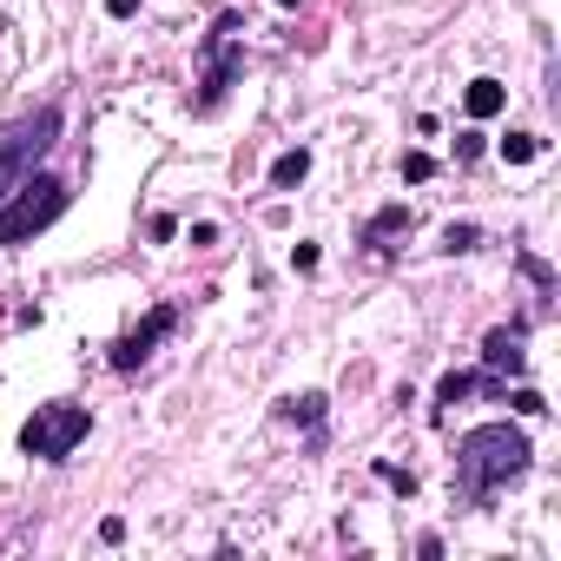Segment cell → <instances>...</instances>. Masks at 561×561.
Masks as SVG:
<instances>
[{"label":"cell","mask_w":561,"mask_h":561,"mask_svg":"<svg viewBox=\"0 0 561 561\" xmlns=\"http://www.w3.org/2000/svg\"><path fill=\"white\" fill-rule=\"evenodd\" d=\"M87 436H93V410H87V404H40V410L21 423V456H34V462H66Z\"/></svg>","instance_id":"5"},{"label":"cell","mask_w":561,"mask_h":561,"mask_svg":"<svg viewBox=\"0 0 561 561\" xmlns=\"http://www.w3.org/2000/svg\"><path fill=\"white\" fill-rule=\"evenodd\" d=\"M528 469H535V443L515 423H475V430L456 436V496H462V509H489Z\"/></svg>","instance_id":"1"},{"label":"cell","mask_w":561,"mask_h":561,"mask_svg":"<svg viewBox=\"0 0 561 561\" xmlns=\"http://www.w3.org/2000/svg\"><path fill=\"white\" fill-rule=\"evenodd\" d=\"M515 265H522V278H528V284H535V291H541V297H548V291H554V271H548V265H541V258H535V252H515Z\"/></svg>","instance_id":"16"},{"label":"cell","mask_w":561,"mask_h":561,"mask_svg":"<svg viewBox=\"0 0 561 561\" xmlns=\"http://www.w3.org/2000/svg\"><path fill=\"white\" fill-rule=\"evenodd\" d=\"M100 541L119 548V541H126V515H106V522H100Z\"/></svg>","instance_id":"21"},{"label":"cell","mask_w":561,"mask_h":561,"mask_svg":"<svg viewBox=\"0 0 561 561\" xmlns=\"http://www.w3.org/2000/svg\"><path fill=\"white\" fill-rule=\"evenodd\" d=\"M106 14H113V21H132V14H139V0H106Z\"/></svg>","instance_id":"22"},{"label":"cell","mask_w":561,"mask_h":561,"mask_svg":"<svg viewBox=\"0 0 561 561\" xmlns=\"http://www.w3.org/2000/svg\"><path fill=\"white\" fill-rule=\"evenodd\" d=\"M475 158H483V132H462L456 139V166H475Z\"/></svg>","instance_id":"19"},{"label":"cell","mask_w":561,"mask_h":561,"mask_svg":"<svg viewBox=\"0 0 561 561\" xmlns=\"http://www.w3.org/2000/svg\"><path fill=\"white\" fill-rule=\"evenodd\" d=\"M502 404H515L522 417H548V396L541 390H515V396H502Z\"/></svg>","instance_id":"18"},{"label":"cell","mask_w":561,"mask_h":561,"mask_svg":"<svg viewBox=\"0 0 561 561\" xmlns=\"http://www.w3.org/2000/svg\"><path fill=\"white\" fill-rule=\"evenodd\" d=\"M304 179H310V152L304 145H291V152L271 158V192H297Z\"/></svg>","instance_id":"12"},{"label":"cell","mask_w":561,"mask_h":561,"mask_svg":"<svg viewBox=\"0 0 561 561\" xmlns=\"http://www.w3.org/2000/svg\"><path fill=\"white\" fill-rule=\"evenodd\" d=\"M509 106V87H502V79H469V87H462V113L469 119H496Z\"/></svg>","instance_id":"11"},{"label":"cell","mask_w":561,"mask_h":561,"mask_svg":"<svg viewBox=\"0 0 561 561\" xmlns=\"http://www.w3.org/2000/svg\"><path fill=\"white\" fill-rule=\"evenodd\" d=\"M324 417H331V396H317V390H304V396H284L278 404V423H297V430H324Z\"/></svg>","instance_id":"10"},{"label":"cell","mask_w":561,"mask_h":561,"mask_svg":"<svg viewBox=\"0 0 561 561\" xmlns=\"http://www.w3.org/2000/svg\"><path fill=\"white\" fill-rule=\"evenodd\" d=\"M173 331H179V304H152V310L139 317V324H132L126 337H113V350H106V364H113L119 377H132L139 364H152V350H158V344H166Z\"/></svg>","instance_id":"6"},{"label":"cell","mask_w":561,"mask_h":561,"mask_svg":"<svg viewBox=\"0 0 561 561\" xmlns=\"http://www.w3.org/2000/svg\"><path fill=\"white\" fill-rule=\"evenodd\" d=\"M291 265L297 271H317V245H310V238H297V245H291Z\"/></svg>","instance_id":"20"},{"label":"cell","mask_w":561,"mask_h":561,"mask_svg":"<svg viewBox=\"0 0 561 561\" xmlns=\"http://www.w3.org/2000/svg\"><path fill=\"white\" fill-rule=\"evenodd\" d=\"M410 231H417V212H410V205H383V212H377V218L357 231V245H364L370 258H390V252L404 245Z\"/></svg>","instance_id":"8"},{"label":"cell","mask_w":561,"mask_h":561,"mask_svg":"<svg viewBox=\"0 0 561 561\" xmlns=\"http://www.w3.org/2000/svg\"><path fill=\"white\" fill-rule=\"evenodd\" d=\"M469 396H489V404H502V396H509V377H496V370H483V377H475V370H449V377L436 383V423H443L456 404H469Z\"/></svg>","instance_id":"7"},{"label":"cell","mask_w":561,"mask_h":561,"mask_svg":"<svg viewBox=\"0 0 561 561\" xmlns=\"http://www.w3.org/2000/svg\"><path fill=\"white\" fill-rule=\"evenodd\" d=\"M370 469H377V483H390V489H396V496H404V502L417 496V469H404V462H390V456H377Z\"/></svg>","instance_id":"13"},{"label":"cell","mask_w":561,"mask_h":561,"mask_svg":"<svg viewBox=\"0 0 561 561\" xmlns=\"http://www.w3.org/2000/svg\"><path fill=\"white\" fill-rule=\"evenodd\" d=\"M245 14L238 8H225L218 21H212V34L199 40V93H192V113H218L225 106V93L245 79Z\"/></svg>","instance_id":"4"},{"label":"cell","mask_w":561,"mask_h":561,"mask_svg":"<svg viewBox=\"0 0 561 561\" xmlns=\"http://www.w3.org/2000/svg\"><path fill=\"white\" fill-rule=\"evenodd\" d=\"M60 126H66L60 100H40V106H27V113H14L8 126H0V199H8L21 179L40 173V158L60 145Z\"/></svg>","instance_id":"3"},{"label":"cell","mask_w":561,"mask_h":561,"mask_svg":"<svg viewBox=\"0 0 561 561\" xmlns=\"http://www.w3.org/2000/svg\"><path fill=\"white\" fill-rule=\"evenodd\" d=\"M483 370L522 377V370H528V324H496V331L483 337Z\"/></svg>","instance_id":"9"},{"label":"cell","mask_w":561,"mask_h":561,"mask_svg":"<svg viewBox=\"0 0 561 561\" xmlns=\"http://www.w3.org/2000/svg\"><path fill=\"white\" fill-rule=\"evenodd\" d=\"M66 205H73V186H66V179H53V173L21 179L8 199H0V252L34 245L40 231H53V225L66 218Z\"/></svg>","instance_id":"2"},{"label":"cell","mask_w":561,"mask_h":561,"mask_svg":"<svg viewBox=\"0 0 561 561\" xmlns=\"http://www.w3.org/2000/svg\"><path fill=\"white\" fill-rule=\"evenodd\" d=\"M404 179H410V186H430V179H436V158H430V152H404Z\"/></svg>","instance_id":"17"},{"label":"cell","mask_w":561,"mask_h":561,"mask_svg":"<svg viewBox=\"0 0 561 561\" xmlns=\"http://www.w3.org/2000/svg\"><path fill=\"white\" fill-rule=\"evenodd\" d=\"M502 158H509V166H528V158H541V139L535 132H509L502 139Z\"/></svg>","instance_id":"15"},{"label":"cell","mask_w":561,"mask_h":561,"mask_svg":"<svg viewBox=\"0 0 561 561\" xmlns=\"http://www.w3.org/2000/svg\"><path fill=\"white\" fill-rule=\"evenodd\" d=\"M443 252H449V258L483 252V225H443Z\"/></svg>","instance_id":"14"},{"label":"cell","mask_w":561,"mask_h":561,"mask_svg":"<svg viewBox=\"0 0 561 561\" xmlns=\"http://www.w3.org/2000/svg\"><path fill=\"white\" fill-rule=\"evenodd\" d=\"M278 8H297V0H278Z\"/></svg>","instance_id":"23"}]
</instances>
